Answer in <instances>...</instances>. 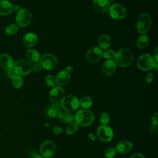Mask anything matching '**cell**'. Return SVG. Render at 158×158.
Masks as SVG:
<instances>
[{
    "instance_id": "38",
    "label": "cell",
    "mask_w": 158,
    "mask_h": 158,
    "mask_svg": "<svg viewBox=\"0 0 158 158\" xmlns=\"http://www.w3.org/2000/svg\"><path fill=\"white\" fill-rule=\"evenodd\" d=\"M154 79V75L151 72L148 73L146 76V81L147 83H151Z\"/></svg>"
},
{
    "instance_id": "27",
    "label": "cell",
    "mask_w": 158,
    "mask_h": 158,
    "mask_svg": "<svg viewBox=\"0 0 158 158\" xmlns=\"http://www.w3.org/2000/svg\"><path fill=\"white\" fill-rule=\"evenodd\" d=\"M78 127L79 125L75 121H73L71 123H69L66 128V133L68 135H73L77 132Z\"/></svg>"
},
{
    "instance_id": "14",
    "label": "cell",
    "mask_w": 158,
    "mask_h": 158,
    "mask_svg": "<svg viewBox=\"0 0 158 158\" xmlns=\"http://www.w3.org/2000/svg\"><path fill=\"white\" fill-rule=\"evenodd\" d=\"M110 7V3L108 0H94L93 2V9L98 12H105Z\"/></svg>"
},
{
    "instance_id": "7",
    "label": "cell",
    "mask_w": 158,
    "mask_h": 158,
    "mask_svg": "<svg viewBox=\"0 0 158 158\" xmlns=\"http://www.w3.org/2000/svg\"><path fill=\"white\" fill-rule=\"evenodd\" d=\"M31 19V14L27 9H21L15 17V21L18 26L20 27H25L28 26Z\"/></svg>"
},
{
    "instance_id": "30",
    "label": "cell",
    "mask_w": 158,
    "mask_h": 158,
    "mask_svg": "<svg viewBox=\"0 0 158 158\" xmlns=\"http://www.w3.org/2000/svg\"><path fill=\"white\" fill-rule=\"evenodd\" d=\"M110 122V115L107 112H102L99 117V122L101 125H107Z\"/></svg>"
},
{
    "instance_id": "41",
    "label": "cell",
    "mask_w": 158,
    "mask_h": 158,
    "mask_svg": "<svg viewBox=\"0 0 158 158\" xmlns=\"http://www.w3.org/2000/svg\"><path fill=\"white\" fill-rule=\"evenodd\" d=\"M20 7L19 5H14V6H12V10L14 11H15V12H19L20 10Z\"/></svg>"
},
{
    "instance_id": "33",
    "label": "cell",
    "mask_w": 158,
    "mask_h": 158,
    "mask_svg": "<svg viewBox=\"0 0 158 158\" xmlns=\"http://www.w3.org/2000/svg\"><path fill=\"white\" fill-rule=\"evenodd\" d=\"M114 56L115 52L110 49H106L104 52H102V56L107 60H111L114 57Z\"/></svg>"
},
{
    "instance_id": "15",
    "label": "cell",
    "mask_w": 158,
    "mask_h": 158,
    "mask_svg": "<svg viewBox=\"0 0 158 158\" xmlns=\"http://www.w3.org/2000/svg\"><path fill=\"white\" fill-rule=\"evenodd\" d=\"M0 65L2 69L7 70L14 67V62L9 54H2L0 56Z\"/></svg>"
},
{
    "instance_id": "21",
    "label": "cell",
    "mask_w": 158,
    "mask_h": 158,
    "mask_svg": "<svg viewBox=\"0 0 158 158\" xmlns=\"http://www.w3.org/2000/svg\"><path fill=\"white\" fill-rule=\"evenodd\" d=\"M12 11V4L7 0L0 1V15H7Z\"/></svg>"
},
{
    "instance_id": "29",
    "label": "cell",
    "mask_w": 158,
    "mask_h": 158,
    "mask_svg": "<svg viewBox=\"0 0 158 158\" xmlns=\"http://www.w3.org/2000/svg\"><path fill=\"white\" fill-rule=\"evenodd\" d=\"M23 78L22 76L17 75L12 78V85L15 88H20L23 85Z\"/></svg>"
},
{
    "instance_id": "6",
    "label": "cell",
    "mask_w": 158,
    "mask_h": 158,
    "mask_svg": "<svg viewBox=\"0 0 158 158\" xmlns=\"http://www.w3.org/2000/svg\"><path fill=\"white\" fill-rule=\"evenodd\" d=\"M14 69L17 75L24 76L31 72L32 67L29 61L25 59H19L14 63Z\"/></svg>"
},
{
    "instance_id": "43",
    "label": "cell",
    "mask_w": 158,
    "mask_h": 158,
    "mask_svg": "<svg viewBox=\"0 0 158 158\" xmlns=\"http://www.w3.org/2000/svg\"><path fill=\"white\" fill-rule=\"evenodd\" d=\"M72 70H73V68H72V66H67V67H66V69H65V71H66L67 72H68L69 73H71V72H72Z\"/></svg>"
},
{
    "instance_id": "18",
    "label": "cell",
    "mask_w": 158,
    "mask_h": 158,
    "mask_svg": "<svg viewBox=\"0 0 158 158\" xmlns=\"http://www.w3.org/2000/svg\"><path fill=\"white\" fill-rule=\"evenodd\" d=\"M133 148V144L131 142L128 140H123L118 143L115 148L117 152L120 154H127Z\"/></svg>"
},
{
    "instance_id": "19",
    "label": "cell",
    "mask_w": 158,
    "mask_h": 158,
    "mask_svg": "<svg viewBox=\"0 0 158 158\" xmlns=\"http://www.w3.org/2000/svg\"><path fill=\"white\" fill-rule=\"evenodd\" d=\"M38 42V37L33 33H28L23 38V43L27 48L33 47Z\"/></svg>"
},
{
    "instance_id": "34",
    "label": "cell",
    "mask_w": 158,
    "mask_h": 158,
    "mask_svg": "<svg viewBox=\"0 0 158 158\" xmlns=\"http://www.w3.org/2000/svg\"><path fill=\"white\" fill-rule=\"evenodd\" d=\"M158 125V118H157V112H156L155 114L151 118V127L156 129Z\"/></svg>"
},
{
    "instance_id": "3",
    "label": "cell",
    "mask_w": 158,
    "mask_h": 158,
    "mask_svg": "<svg viewBox=\"0 0 158 158\" xmlns=\"http://www.w3.org/2000/svg\"><path fill=\"white\" fill-rule=\"evenodd\" d=\"M60 104L62 109L67 112H72L78 108L80 102L77 97L72 95H67L62 99Z\"/></svg>"
},
{
    "instance_id": "9",
    "label": "cell",
    "mask_w": 158,
    "mask_h": 158,
    "mask_svg": "<svg viewBox=\"0 0 158 158\" xmlns=\"http://www.w3.org/2000/svg\"><path fill=\"white\" fill-rule=\"evenodd\" d=\"M97 135L99 138L104 142H109L114 137L113 130L107 125H100L98 128Z\"/></svg>"
},
{
    "instance_id": "32",
    "label": "cell",
    "mask_w": 158,
    "mask_h": 158,
    "mask_svg": "<svg viewBox=\"0 0 158 158\" xmlns=\"http://www.w3.org/2000/svg\"><path fill=\"white\" fill-rule=\"evenodd\" d=\"M117 152L115 148H109L104 152V156L107 158H113L115 156Z\"/></svg>"
},
{
    "instance_id": "10",
    "label": "cell",
    "mask_w": 158,
    "mask_h": 158,
    "mask_svg": "<svg viewBox=\"0 0 158 158\" xmlns=\"http://www.w3.org/2000/svg\"><path fill=\"white\" fill-rule=\"evenodd\" d=\"M40 151L43 157L50 158L55 154L56 145L52 141L46 140L41 144Z\"/></svg>"
},
{
    "instance_id": "31",
    "label": "cell",
    "mask_w": 158,
    "mask_h": 158,
    "mask_svg": "<svg viewBox=\"0 0 158 158\" xmlns=\"http://www.w3.org/2000/svg\"><path fill=\"white\" fill-rule=\"evenodd\" d=\"M45 81L46 85L49 87L54 88L56 86V78H54L51 75H48L46 77Z\"/></svg>"
},
{
    "instance_id": "40",
    "label": "cell",
    "mask_w": 158,
    "mask_h": 158,
    "mask_svg": "<svg viewBox=\"0 0 158 158\" xmlns=\"http://www.w3.org/2000/svg\"><path fill=\"white\" fill-rule=\"evenodd\" d=\"M130 158H145V156L143 154L140 153H135V154H133L130 157Z\"/></svg>"
},
{
    "instance_id": "39",
    "label": "cell",
    "mask_w": 158,
    "mask_h": 158,
    "mask_svg": "<svg viewBox=\"0 0 158 158\" xmlns=\"http://www.w3.org/2000/svg\"><path fill=\"white\" fill-rule=\"evenodd\" d=\"M52 131L56 135H60L62 133V129L59 127H54L52 128Z\"/></svg>"
},
{
    "instance_id": "25",
    "label": "cell",
    "mask_w": 158,
    "mask_h": 158,
    "mask_svg": "<svg viewBox=\"0 0 158 158\" xmlns=\"http://www.w3.org/2000/svg\"><path fill=\"white\" fill-rule=\"evenodd\" d=\"M149 44V37L147 35H141L136 41V46L138 48L143 49L147 47Z\"/></svg>"
},
{
    "instance_id": "28",
    "label": "cell",
    "mask_w": 158,
    "mask_h": 158,
    "mask_svg": "<svg viewBox=\"0 0 158 158\" xmlns=\"http://www.w3.org/2000/svg\"><path fill=\"white\" fill-rule=\"evenodd\" d=\"M18 30L19 27L17 25L10 24L6 27L4 32L8 36H12L18 31Z\"/></svg>"
},
{
    "instance_id": "22",
    "label": "cell",
    "mask_w": 158,
    "mask_h": 158,
    "mask_svg": "<svg viewBox=\"0 0 158 158\" xmlns=\"http://www.w3.org/2000/svg\"><path fill=\"white\" fill-rule=\"evenodd\" d=\"M26 56L28 61L33 63H37L40 59V53L34 49H29L27 50Z\"/></svg>"
},
{
    "instance_id": "8",
    "label": "cell",
    "mask_w": 158,
    "mask_h": 158,
    "mask_svg": "<svg viewBox=\"0 0 158 158\" xmlns=\"http://www.w3.org/2000/svg\"><path fill=\"white\" fill-rule=\"evenodd\" d=\"M109 14L114 19L121 20L126 17L127 10L122 4H114L109 7Z\"/></svg>"
},
{
    "instance_id": "17",
    "label": "cell",
    "mask_w": 158,
    "mask_h": 158,
    "mask_svg": "<svg viewBox=\"0 0 158 158\" xmlns=\"http://www.w3.org/2000/svg\"><path fill=\"white\" fill-rule=\"evenodd\" d=\"M62 108L58 102H52L47 108L46 113L50 117H57L62 112Z\"/></svg>"
},
{
    "instance_id": "1",
    "label": "cell",
    "mask_w": 158,
    "mask_h": 158,
    "mask_svg": "<svg viewBox=\"0 0 158 158\" xmlns=\"http://www.w3.org/2000/svg\"><path fill=\"white\" fill-rule=\"evenodd\" d=\"M114 59L116 65L121 67H126L132 64L134 57L132 52L130 49L122 48L115 52Z\"/></svg>"
},
{
    "instance_id": "44",
    "label": "cell",
    "mask_w": 158,
    "mask_h": 158,
    "mask_svg": "<svg viewBox=\"0 0 158 158\" xmlns=\"http://www.w3.org/2000/svg\"><path fill=\"white\" fill-rule=\"evenodd\" d=\"M31 158H43L41 155H39L37 154H34L32 155Z\"/></svg>"
},
{
    "instance_id": "36",
    "label": "cell",
    "mask_w": 158,
    "mask_h": 158,
    "mask_svg": "<svg viewBox=\"0 0 158 158\" xmlns=\"http://www.w3.org/2000/svg\"><path fill=\"white\" fill-rule=\"evenodd\" d=\"M157 56H158V52H157V48L156 47L155 49H154V53H153V58L154 59V61H155V69L157 70V67H158V62H157Z\"/></svg>"
},
{
    "instance_id": "35",
    "label": "cell",
    "mask_w": 158,
    "mask_h": 158,
    "mask_svg": "<svg viewBox=\"0 0 158 158\" xmlns=\"http://www.w3.org/2000/svg\"><path fill=\"white\" fill-rule=\"evenodd\" d=\"M7 74L8 75V77L10 78H14L15 77H16L17 75L15 71V69L13 68H11L9 70H7Z\"/></svg>"
},
{
    "instance_id": "11",
    "label": "cell",
    "mask_w": 158,
    "mask_h": 158,
    "mask_svg": "<svg viewBox=\"0 0 158 158\" xmlns=\"http://www.w3.org/2000/svg\"><path fill=\"white\" fill-rule=\"evenodd\" d=\"M40 64L43 68L46 70H52L57 65V58L52 54L47 53L40 58Z\"/></svg>"
},
{
    "instance_id": "26",
    "label": "cell",
    "mask_w": 158,
    "mask_h": 158,
    "mask_svg": "<svg viewBox=\"0 0 158 158\" xmlns=\"http://www.w3.org/2000/svg\"><path fill=\"white\" fill-rule=\"evenodd\" d=\"M80 106L83 109H89L93 105V100L90 97L85 96L82 98L79 101Z\"/></svg>"
},
{
    "instance_id": "5",
    "label": "cell",
    "mask_w": 158,
    "mask_h": 158,
    "mask_svg": "<svg viewBox=\"0 0 158 158\" xmlns=\"http://www.w3.org/2000/svg\"><path fill=\"white\" fill-rule=\"evenodd\" d=\"M137 66L140 70L147 71L155 67V61L153 57L150 54H143L138 58Z\"/></svg>"
},
{
    "instance_id": "20",
    "label": "cell",
    "mask_w": 158,
    "mask_h": 158,
    "mask_svg": "<svg viewBox=\"0 0 158 158\" xmlns=\"http://www.w3.org/2000/svg\"><path fill=\"white\" fill-rule=\"evenodd\" d=\"M70 79V75L68 72H67L65 70H62L59 72L56 78V83L59 86H64L67 85Z\"/></svg>"
},
{
    "instance_id": "2",
    "label": "cell",
    "mask_w": 158,
    "mask_h": 158,
    "mask_svg": "<svg viewBox=\"0 0 158 158\" xmlns=\"http://www.w3.org/2000/svg\"><path fill=\"white\" fill-rule=\"evenodd\" d=\"M74 118L79 125L88 127L93 123L94 120V115L90 110L88 109H81L77 111Z\"/></svg>"
},
{
    "instance_id": "24",
    "label": "cell",
    "mask_w": 158,
    "mask_h": 158,
    "mask_svg": "<svg viewBox=\"0 0 158 158\" xmlns=\"http://www.w3.org/2000/svg\"><path fill=\"white\" fill-rule=\"evenodd\" d=\"M57 118L61 122L65 123H70L72 122H73L75 119L74 116L71 113L67 111H62L60 114L58 115Z\"/></svg>"
},
{
    "instance_id": "23",
    "label": "cell",
    "mask_w": 158,
    "mask_h": 158,
    "mask_svg": "<svg viewBox=\"0 0 158 158\" xmlns=\"http://www.w3.org/2000/svg\"><path fill=\"white\" fill-rule=\"evenodd\" d=\"M99 48L101 49H106L110 46V38L107 35H101L98 40Z\"/></svg>"
},
{
    "instance_id": "4",
    "label": "cell",
    "mask_w": 158,
    "mask_h": 158,
    "mask_svg": "<svg viewBox=\"0 0 158 158\" xmlns=\"http://www.w3.org/2000/svg\"><path fill=\"white\" fill-rule=\"evenodd\" d=\"M151 26V19L150 15L147 13L141 14L137 22V30L139 33L143 34L146 33Z\"/></svg>"
},
{
    "instance_id": "12",
    "label": "cell",
    "mask_w": 158,
    "mask_h": 158,
    "mask_svg": "<svg viewBox=\"0 0 158 158\" xmlns=\"http://www.w3.org/2000/svg\"><path fill=\"white\" fill-rule=\"evenodd\" d=\"M86 56L89 62L96 63L102 57V51L98 47H91L88 50Z\"/></svg>"
},
{
    "instance_id": "13",
    "label": "cell",
    "mask_w": 158,
    "mask_h": 158,
    "mask_svg": "<svg viewBox=\"0 0 158 158\" xmlns=\"http://www.w3.org/2000/svg\"><path fill=\"white\" fill-rule=\"evenodd\" d=\"M64 89L61 86H55L49 93V100L52 102H60L64 98Z\"/></svg>"
},
{
    "instance_id": "42",
    "label": "cell",
    "mask_w": 158,
    "mask_h": 158,
    "mask_svg": "<svg viewBox=\"0 0 158 158\" xmlns=\"http://www.w3.org/2000/svg\"><path fill=\"white\" fill-rule=\"evenodd\" d=\"M88 138H89V139H90L92 141H94L96 139V136L93 133H89L88 135Z\"/></svg>"
},
{
    "instance_id": "37",
    "label": "cell",
    "mask_w": 158,
    "mask_h": 158,
    "mask_svg": "<svg viewBox=\"0 0 158 158\" xmlns=\"http://www.w3.org/2000/svg\"><path fill=\"white\" fill-rule=\"evenodd\" d=\"M43 67L41 65L40 63H35V64L33 65V70L35 72H39L40 71H41L42 70Z\"/></svg>"
},
{
    "instance_id": "16",
    "label": "cell",
    "mask_w": 158,
    "mask_h": 158,
    "mask_svg": "<svg viewBox=\"0 0 158 158\" xmlns=\"http://www.w3.org/2000/svg\"><path fill=\"white\" fill-rule=\"evenodd\" d=\"M117 65L113 60H107L102 65V72L106 76L112 75L116 70Z\"/></svg>"
}]
</instances>
